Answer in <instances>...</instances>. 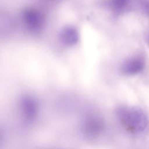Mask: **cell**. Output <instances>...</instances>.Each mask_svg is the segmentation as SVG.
<instances>
[{
  "label": "cell",
  "mask_w": 149,
  "mask_h": 149,
  "mask_svg": "<svg viewBox=\"0 0 149 149\" xmlns=\"http://www.w3.org/2000/svg\"><path fill=\"white\" fill-rule=\"evenodd\" d=\"M62 44L68 47L75 45L79 40V33L73 26H66L62 29L59 36Z\"/></svg>",
  "instance_id": "obj_6"
},
{
  "label": "cell",
  "mask_w": 149,
  "mask_h": 149,
  "mask_svg": "<svg viewBox=\"0 0 149 149\" xmlns=\"http://www.w3.org/2000/svg\"><path fill=\"white\" fill-rule=\"evenodd\" d=\"M104 124L102 118L94 113L85 116L81 121V131L83 136L88 139L97 138L104 130Z\"/></svg>",
  "instance_id": "obj_2"
},
{
  "label": "cell",
  "mask_w": 149,
  "mask_h": 149,
  "mask_svg": "<svg viewBox=\"0 0 149 149\" xmlns=\"http://www.w3.org/2000/svg\"><path fill=\"white\" fill-rule=\"evenodd\" d=\"M145 66V61L141 56H135L125 61L121 65V72L126 75L138 74L143 70Z\"/></svg>",
  "instance_id": "obj_5"
},
{
  "label": "cell",
  "mask_w": 149,
  "mask_h": 149,
  "mask_svg": "<svg viewBox=\"0 0 149 149\" xmlns=\"http://www.w3.org/2000/svg\"><path fill=\"white\" fill-rule=\"evenodd\" d=\"M19 109L23 119L27 122H32L38 116L39 105L34 97L24 95L19 100Z\"/></svg>",
  "instance_id": "obj_3"
},
{
  "label": "cell",
  "mask_w": 149,
  "mask_h": 149,
  "mask_svg": "<svg viewBox=\"0 0 149 149\" xmlns=\"http://www.w3.org/2000/svg\"><path fill=\"white\" fill-rule=\"evenodd\" d=\"M111 6L117 10H120L123 9L125 6H126L128 0H111Z\"/></svg>",
  "instance_id": "obj_7"
},
{
  "label": "cell",
  "mask_w": 149,
  "mask_h": 149,
  "mask_svg": "<svg viewBox=\"0 0 149 149\" xmlns=\"http://www.w3.org/2000/svg\"><path fill=\"white\" fill-rule=\"evenodd\" d=\"M116 114L125 129L133 133L141 132L148 123L146 114L136 108L120 107L116 109Z\"/></svg>",
  "instance_id": "obj_1"
},
{
  "label": "cell",
  "mask_w": 149,
  "mask_h": 149,
  "mask_svg": "<svg viewBox=\"0 0 149 149\" xmlns=\"http://www.w3.org/2000/svg\"><path fill=\"white\" fill-rule=\"evenodd\" d=\"M22 19L26 28L32 33H38L44 26V18L42 13L34 9H27L24 11Z\"/></svg>",
  "instance_id": "obj_4"
}]
</instances>
